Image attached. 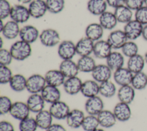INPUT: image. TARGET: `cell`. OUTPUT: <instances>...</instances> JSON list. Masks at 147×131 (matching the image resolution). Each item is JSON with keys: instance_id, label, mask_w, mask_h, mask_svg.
<instances>
[{"instance_id": "6da1fadb", "label": "cell", "mask_w": 147, "mask_h": 131, "mask_svg": "<svg viewBox=\"0 0 147 131\" xmlns=\"http://www.w3.org/2000/svg\"><path fill=\"white\" fill-rule=\"evenodd\" d=\"M13 59L24 61L32 54V49L30 44L21 40L14 42L9 49Z\"/></svg>"}, {"instance_id": "7a4b0ae2", "label": "cell", "mask_w": 147, "mask_h": 131, "mask_svg": "<svg viewBox=\"0 0 147 131\" xmlns=\"http://www.w3.org/2000/svg\"><path fill=\"white\" fill-rule=\"evenodd\" d=\"M46 85L44 76L34 74L27 78L26 90L30 94H40Z\"/></svg>"}, {"instance_id": "3957f363", "label": "cell", "mask_w": 147, "mask_h": 131, "mask_svg": "<svg viewBox=\"0 0 147 131\" xmlns=\"http://www.w3.org/2000/svg\"><path fill=\"white\" fill-rule=\"evenodd\" d=\"M41 43L46 47H53L60 43V36L59 32L52 28L44 29L39 36Z\"/></svg>"}, {"instance_id": "277c9868", "label": "cell", "mask_w": 147, "mask_h": 131, "mask_svg": "<svg viewBox=\"0 0 147 131\" xmlns=\"http://www.w3.org/2000/svg\"><path fill=\"white\" fill-rule=\"evenodd\" d=\"M49 111L53 118L62 120L66 119L71 109L67 103L60 100L51 104Z\"/></svg>"}, {"instance_id": "5b68a950", "label": "cell", "mask_w": 147, "mask_h": 131, "mask_svg": "<svg viewBox=\"0 0 147 131\" xmlns=\"http://www.w3.org/2000/svg\"><path fill=\"white\" fill-rule=\"evenodd\" d=\"M30 17L28 7L22 4H17L12 6L10 18L18 24H23L27 22Z\"/></svg>"}, {"instance_id": "8992f818", "label": "cell", "mask_w": 147, "mask_h": 131, "mask_svg": "<svg viewBox=\"0 0 147 131\" xmlns=\"http://www.w3.org/2000/svg\"><path fill=\"white\" fill-rule=\"evenodd\" d=\"M144 25L135 19L125 24L123 31L129 40L134 41L141 37Z\"/></svg>"}, {"instance_id": "52a82bcc", "label": "cell", "mask_w": 147, "mask_h": 131, "mask_svg": "<svg viewBox=\"0 0 147 131\" xmlns=\"http://www.w3.org/2000/svg\"><path fill=\"white\" fill-rule=\"evenodd\" d=\"M57 54L62 60L72 59L76 54V45L71 40H63L57 48Z\"/></svg>"}, {"instance_id": "ba28073f", "label": "cell", "mask_w": 147, "mask_h": 131, "mask_svg": "<svg viewBox=\"0 0 147 131\" xmlns=\"http://www.w3.org/2000/svg\"><path fill=\"white\" fill-rule=\"evenodd\" d=\"M128 38L123 30H115L111 32L107 38L113 49H119L128 41Z\"/></svg>"}, {"instance_id": "9c48e42d", "label": "cell", "mask_w": 147, "mask_h": 131, "mask_svg": "<svg viewBox=\"0 0 147 131\" xmlns=\"http://www.w3.org/2000/svg\"><path fill=\"white\" fill-rule=\"evenodd\" d=\"M84 109L87 114L97 116L104 109V102L98 95L87 98L84 103Z\"/></svg>"}, {"instance_id": "30bf717a", "label": "cell", "mask_w": 147, "mask_h": 131, "mask_svg": "<svg viewBox=\"0 0 147 131\" xmlns=\"http://www.w3.org/2000/svg\"><path fill=\"white\" fill-rule=\"evenodd\" d=\"M112 71L106 64H96L91 72V75L92 79L100 84L110 79L113 75Z\"/></svg>"}, {"instance_id": "8fae6325", "label": "cell", "mask_w": 147, "mask_h": 131, "mask_svg": "<svg viewBox=\"0 0 147 131\" xmlns=\"http://www.w3.org/2000/svg\"><path fill=\"white\" fill-rule=\"evenodd\" d=\"M30 112L26 102L16 101L13 103L9 114L13 118L20 121L29 117Z\"/></svg>"}, {"instance_id": "7c38bea8", "label": "cell", "mask_w": 147, "mask_h": 131, "mask_svg": "<svg viewBox=\"0 0 147 131\" xmlns=\"http://www.w3.org/2000/svg\"><path fill=\"white\" fill-rule=\"evenodd\" d=\"M134 74L127 67H122L114 71L113 79L115 83L119 86L130 84Z\"/></svg>"}, {"instance_id": "4fadbf2b", "label": "cell", "mask_w": 147, "mask_h": 131, "mask_svg": "<svg viewBox=\"0 0 147 131\" xmlns=\"http://www.w3.org/2000/svg\"><path fill=\"white\" fill-rule=\"evenodd\" d=\"M39 36L40 33L38 29L31 25H25L21 28L19 34L20 40L30 44L39 38Z\"/></svg>"}, {"instance_id": "5bb4252c", "label": "cell", "mask_w": 147, "mask_h": 131, "mask_svg": "<svg viewBox=\"0 0 147 131\" xmlns=\"http://www.w3.org/2000/svg\"><path fill=\"white\" fill-rule=\"evenodd\" d=\"M112 49L107 40L101 39L94 43L92 53L98 59H106L112 52Z\"/></svg>"}, {"instance_id": "9a60e30c", "label": "cell", "mask_w": 147, "mask_h": 131, "mask_svg": "<svg viewBox=\"0 0 147 131\" xmlns=\"http://www.w3.org/2000/svg\"><path fill=\"white\" fill-rule=\"evenodd\" d=\"M117 121L126 122L131 117V110L129 104L119 102L114 107L113 110Z\"/></svg>"}, {"instance_id": "2e32d148", "label": "cell", "mask_w": 147, "mask_h": 131, "mask_svg": "<svg viewBox=\"0 0 147 131\" xmlns=\"http://www.w3.org/2000/svg\"><path fill=\"white\" fill-rule=\"evenodd\" d=\"M28 9L30 17L36 19L42 17L48 11L44 0H33L29 4Z\"/></svg>"}, {"instance_id": "e0dca14e", "label": "cell", "mask_w": 147, "mask_h": 131, "mask_svg": "<svg viewBox=\"0 0 147 131\" xmlns=\"http://www.w3.org/2000/svg\"><path fill=\"white\" fill-rule=\"evenodd\" d=\"M83 82L78 76L66 78L63 85L64 91L69 95H75L80 93Z\"/></svg>"}, {"instance_id": "ac0fdd59", "label": "cell", "mask_w": 147, "mask_h": 131, "mask_svg": "<svg viewBox=\"0 0 147 131\" xmlns=\"http://www.w3.org/2000/svg\"><path fill=\"white\" fill-rule=\"evenodd\" d=\"M84 112L78 109L71 110L65 120L67 125L72 129H78L82 126L85 117Z\"/></svg>"}, {"instance_id": "d6986e66", "label": "cell", "mask_w": 147, "mask_h": 131, "mask_svg": "<svg viewBox=\"0 0 147 131\" xmlns=\"http://www.w3.org/2000/svg\"><path fill=\"white\" fill-rule=\"evenodd\" d=\"M30 112L37 114L44 109L45 101L41 94H31L26 102Z\"/></svg>"}, {"instance_id": "ffe728a7", "label": "cell", "mask_w": 147, "mask_h": 131, "mask_svg": "<svg viewBox=\"0 0 147 131\" xmlns=\"http://www.w3.org/2000/svg\"><path fill=\"white\" fill-rule=\"evenodd\" d=\"M94 43L86 36L81 38L75 44L76 54L80 56H90L93 52Z\"/></svg>"}, {"instance_id": "44dd1931", "label": "cell", "mask_w": 147, "mask_h": 131, "mask_svg": "<svg viewBox=\"0 0 147 131\" xmlns=\"http://www.w3.org/2000/svg\"><path fill=\"white\" fill-rule=\"evenodd\" d=\"M59 70L65 78L76 76L79 72L77 63L72 59L62 60L59 64Z\"/></svg>"}, {"instance_id": "7402d4cb", "label": "cell", "mask_w": 147, "mask_h": 131, "mask_svg": "<svg viewBox=\"0 0 147 131\" xmlns=\"http://www.w3.org/2000/svg\"><path fill=\"white\" fill-rule=\"evenodd\" d=\"M47 84L59 87L63 85L65 77L59 70H48L44 75Z\"/></svg>"}, {"instance_id": "603a6c76", "label": "cell", "mask_w": 147, "mask_h": 131, "mask_svg": "<svg viewBox=\"0 0 147 131\" xmlns=\"http://www.w3.org/2000/svg\"><path fill=\"white\" fill-rule=\"evenodd\" d=\"M41 95L47 103L52 104L60 100L61 92L58 87L47 84L41 92Z\"/></svg>"}, {"instance_id": "cb8c5ba5", "label": "cell", "mask_w": 147, "mask_h": 131, "mask_svg": "<svg viewBox=\"0 0 147 131\" xmlns=\"http://www.w3.org/2000/svg\"><path fill=\"white\" fill-rule=\"evenodd\" d=\"M136 90L131 84L120 86L117 91V97L119 102L130 104L134 99Z\"/></svg>"}, {"instance_id": "d4e9b609", "label": "cell", "mask_w": 147, "mask_h": 131, "mask_svg": "<svg viewBox=\"0 0 147 131\" xmlns=\"http://www.w3.org/2000/svg\"><path fill=\"white\" fill-rule=\"evenodd\" d=\"M20 29L19 24L11 20L5 23L3 29L0 32L5 38L13 40L19 36Z\"/></svg>"}, {"instance_id": "484cf974", "label": "cell", "mask_w": 147, "mask_h": 131, "mask_svg": "<svg viewBox=\"0 0 147 131\" xmlns=\"http://www.w3.org/2000/svg\"><path fill=\"white\" fill-rule=\"evenodd\" d=\"M103 33L104 29L99 23H91L88 24L85 29L86 37L94 42L101 40Z\"/></svg>"}, {"instance_id": "4316f807", "label": "cell", "mask_w": 147, "mask_h": 131, "mask_svg": "<svg viewBox=\"0 0 147 131\" xmlns=\"http://www.w3.org/2000/svg\"><path fill=\"white\" fill-rule=\"evenodd\" d=\"M122 52L112 51L109 56L106 59V65L113 71L123 67L125 57Z\"/></svg>"}, {"instance_id": "83f0119b", "label": "cell", "mask_w": 147, "mask_h": 131, "mask_svg": "<svg viewBox=\"0 0 147 131\" xmlns=\"http://www.w3.org/2000/svg\"><path fill=\"white\" fill-rule=\"evenodd\" d=\"M96 117L99 123V126L106 129L114 126L117 121L113 111L109 110L103 109Z\"/></svg>"}, {"instance_id": "f1b7e54d", "label": "cell", "mask_w": 147, "mask_h": 131, "mask_svg": "<svg viewBox=\"0 0 147 131\" xmlns=\"http://www.w3.org/2000/svg\"><path fill=\"white\" fill-rule=\"evenodd\" d=\"M80 93L87 98L97 96L99 94V84L94 79L85 80L83 82Z\"/></svg>"}, {"instance_id": "f546056e", "label": "cell", "mask_w": 147, "mask_h": 131, "mask_svg": "<svg viewBox=\"0 0 147 131\" xmlns=\"http://www.w3.org/2000/svg\"><path fill=\"white\" fill-rule=\"evenodd\" d=\"M145 64L146 63L144 56L138 53L128 58L127 61V68L133 74H136L143 71Z\"/></svg>"}, {"instance_id": "4dcf8cb0", "label": "cell", "mask_w": 147, "mask_h": 131, "mask_svg": "<svg viewBox=\"0 0 147 131\" xmlns=\"http://www.w3.org/2000/svg\"><path fill=\"white\" fill-rule=\"evenodd\" d=\"M35 120L38 128L42 130L48 129L53 123V117L49 110H42V111L36 114Z\"/></svg>"}, {"instance_id": "1f68e13d", "label": "cell", "mask_w": 147, "mask_h": 131, "mask_svg": "<svg viewBox=\"0 0 147 131\" xmlns=\"http://www.w3.org/2000/svg\"><path fill=\"white\" fill-rule=\"evenodd\" d=\"M107 6L106 0H88L87 9L91 14L100 16L106 11Z\"/></svg>"}, {"instance_id": "d6a6232c", "label": "cell", "mask_w": 147, "mask_h": 131, "mask_svg": "<svg viewBox=\"0 0 147 131\" xmlns=\"http://www.w3.org/2000/svg\"><path fill=\"white\" fill-rule=\"evenodd\" d=\"M114 13L118 22L124 24L132 20L134 16L133 11L125 5L115 9Z\"/></svg>"}, {"instance_id": "836d02e7", "label": "cell", "mask_w": 147, "mask_h": 131, "mask_svg": "<svg viewBox=\"0 0 147 131\" xmlns=\"http://www.w3.org/2000/svg\"><path fill=\"white\" fill-rule=\"evenodd\" d=\"M99 23L104 29L112 30L117 26L118 21L114 13L106 11L99 16Z\"/></svg>"}, {"instance_id": "e575fe53", "label": "cell", "mask_w": 147, "mask_h": 131, "mask_svg": "<svg viewBox=\"0 0 147 131\" xmlns=\"http://www.w3.org/2000/svg\"><path fill=\"white\" fill-rule=\"evenodd\" d=\"M27 78L21 74H16L13 75L9 86L11 89L17 93L22 92L26 88Z\"/></svg>"}, {"instance_id": "d590c367", "label": "cell", "mask_w": 147, "mask_h": 131, "mask_svg": "<svg viewBox=\"0 0 147 131\" xmlns=\"http://www.w3.org/2000/svg\"><path fill=\"white\" fill-rule=\"evenodd\" d=\"M76 63L79 72L84 73H91L96 66L94 59L90 56H80Z\"/></svg>"}, {"instance_id": "8d00e7d4", "label": "cell", "mask_w": 147, "mask_h": 131, "mask_svg": "<svg viewBox=\"0 0 147 131\" xmlns=\"http://www.w3.org/2000/svg\"><path fill=\"white\" fill-rule=\"evenodd\" d=\"M117 93L116 86L110 80L99 84V94L102 97L110 98L114 97Z\"/></svg>"}, {"instance_id": "74e56055", "label": "cell", "mask_w": 147, "mask_h": 131, "mask_svg": "<svg viewBox=\"0 0 147 131\" xmlns=\"http://www.w3.org/2000/svg\"><path fill=\"white\" fill-rule=\"evenodd\" d=\"M136 90H142L147 86V74L141 71L134 74L131 84Z\"/></svg>"}, {"instance_id": "f35d334b", "label": "cell", "mask_w": 147, "mask_h": 131, "mask_svg": "<svg viewBox=\"0 0 147 131\" xmlns=\"http://www.w3.org/2000/svg\"><path fill=\"white\" fill-rule=\"evenodd\" d=\"M99 126V123L97 117L88 114L85 116L81 127L84 131H94L98 128Z\"/></svg>"}, {"instance_id": "ab89813d", "label": "cell", "mask_w": 147, "mask_h": 131, "mask_svg": "<svg viewBox=\"0 0 147 131\" xmlns=\"http://www.w3.org/2000/svg\"><path fill=\"white\" fill-rule=\"evenodd\" d=\"M121 52L124 56L131 57L138 53V46L134 41L128 40L122 47Z\"/></svg>"}, {"instance_id": "60d3db41", "label": "cell", "mask_w": 147, "mask_h": 131, "mask_svg": "<svg viewBox=\"0 0 147 131\" xmlns=\"http://www.w3.org/2000/svg\"><path fill=\"white\" fill-rule=\"evenodd\" d=\"M48 11L52 14L61 12L65 7V0H45Z\"/></svg>"}, {"instance_id": "b9f144b4", "label": "cell", "mask_w": 147, "mask_h": 131, "mask_svg": "<svg viewBox=\"0 0 147 131\" xmlns=\"http://www.w3.org/2000/svg\"><path fill=\"white\" fill-rule=\"evenodd\" d=\"M18 128L20 131H36L38 126L34 118L28 117L20 121Z\"/></svg>"}, {"instance_id": "7bdbcfd3", "label": "cell", "mask_w": 147, "mask_h": 131, "mask_svg": "<svg viewBox=\"0 0 147 131\" xmlns=\"http://www.w3.org/2000/svg\"><path fill=\"white\" fill-rule=\"evenodd\" d=\"M13 75L12 71L8 66L0 65V83L1 84L9 83Z\"/></svg>"}, {"instance_id": "ee69618b", "label": "cell", "mask_w": 147, "mask_h": 131, "mask_svg": "<svg viewBox=\"0 0 147 131\" xmlns=\"http://www.w3.org/2000/svg\"><path fill=\"white\" fill-rule=\"evenodd\" d=\"M11 99L6 95L0 97V114L1 115H5L9 113L10 110L13 105Z\"/></svg>"}, {"instance_id": "f6af8a7d", "label": "cell", "mask_w": 147, "mask_h": 131, "mask_svg": "<svg viewBox=\"0 0 147 131\" xmlns=\"http://www.w3.org/2000/svg\"><path fill=\"white\" fill-rule=\"evenodd\" d=\"M134 19L140 22L142 25H147V6L144 5L134 11Z\"/></svg>"}, {"instance_id": "bcb514c9", "label": "cell", "mask_w": 147, "mask_h": 131, "mask_svg": "<svg viewBox=\"0 0 147 131\" xmlns=\"http://www.w3.org/2000/svg\"><path fill=\"white\" fill-rule=\"evenodd\" d=\"M12 6L7 0H0V18L5 20L10 17Z\"/></svg>"}, {"instance_id": "7dc6e473", "label": "cell", "mask_w": 147, "mask_h": 131, "mask_svg": "<svg viewBox=\"0 0 147 131\" xmlns=\"http://www.w3.org/2000/svg\"><path fill=\"white\" fill-rule=\"evenodd\" d=\"M13 58L10 50L6 48L0 49V65L9 66Z\"/></svg>"}, {"instance_id": "c3c4849f", "label": "cell", "mask_w": 147, "mask_h": 131, "mask_svg": "<svg viewBox=\"0 0 147 131\" xmlns=\"http://www.w3.org/2000/svg\"><path fill=\"white\" fill-rule=\"evenodd\" d=\"M125 5L135 11L144 5V0H125Z\"/></svg>"}, {"instance_id": "681fc988", "label": "cell", "mask_w": 147, "mask_h": 131, "mask_svg": "<svg viewBox=\"0 0 147 131\" xmlns=\"http://www.w3.org/2000/svg\"><path fill=\"white\" fill-rule=\"evenodd\" d=\"M0 131H15V129L10 122L3 120L0 122Z\"/></svg>"}, {"instance_id": "f907efd6", "label": "cell", "mask_w": 147, "mask_h": 131, "mask_svg": "<svg viewBox=\"0 0 147 131\" xmlns=\"http://www.w3.org/2000/svg\"><path fill=\"white\" fill-rule=\"evenodd\" d=\"M108 6L115 9L125 5V0H106Z\"/></svg>"}, {"instance_id": "816d5d0a", "label": "cell", "mask_w": 147, "mask_h": 131, "mask_svg": "<svg viewBox=\"0 0 147 131\" xmlns=\"http://www.w3.org/2000/svg\"><path fill=\"white\" fill-rule=\"evenodd\" d=\"M45 131H67L62 125L59 124H52Z\"/></svg>"}, {"instance_id": "f5cc1de1", "label": "cell", "mask_w": 147, "mask_h": 131, "mask_svg": "<svg viewBox=\"0 0 147 131\" xmlns=\"http://www.w3.org/2000/svg\"><path fill=\"white\" fill-rule=\"evenodd\" d=\"M141 37L145 41H147V25H144L143 27Z\"/></svg>"}, {"instance_id": "db71d44e", "label": "cell", "mask_w": 147, "mask_h": 131, "mask_svg": "<svg viewBox=\"0 0 147 131\" xmlns=\"http://www.w3.org/2000/svg\"><path fill=\"white\" fill-rule=\"evenodd\" d=\"M18 2L21 4H28L30 3L33 0H17Z\"/></svg>"}, {"instance_id": "11a10c76", "label": "cell", "mask_w": 147, "mask_h": 131, "mask_svg": "<svg viewBox=\"0 0 147 131\" xmlns=\"http://www.w3.org/2000/svg\"><path fill=\"white\" fill-rule=\"evenodd\" d=\"M0 42H1V43H0V49H1V48H2V47H3V39H2V37H1Z\"/></svg>"}, {"instance_id": "9f6ffc18", "label": "cell", "mask_w": 147, "mask_h": 131, "mask_svg": "<svg viewBox=\"0 0 147 131\" xmlns=\"http://www.w3.org/2000/svg\"><path fill=\"white\" fill-rule=\"evenodd\" d=\"M144 56V59H145V63H146V64H147V51L145 52Z\"/></svg>"}, {"instance_id": "6f0895ef", "label": "cell", "mask_w": 147, "mask_h": 131, "mask_svg": "<svg viewBox=\"0 0 147 131\" xmlns=\"http://www.w3.org/2000/svg\"><path fill=\"white\" fill-rule=\"evenodd\" d=\"M94 131H105V130L103 129H101V128H97L95 130H94Z\"/></svg>"}, {"instance_id": "680465c9", "label": "cell", "mask_w": 147, "mask_h": 131, "mask_svg": "<svg viewBox=\"0 0 147 131\" xmlns=\"http://www.w3.org/2000/svg\"><path fill=\"white\" fill-rule=\"evenodd\" d=\"M144 5L147 6V0H144Z\"/></svg>"}]
</instances>
